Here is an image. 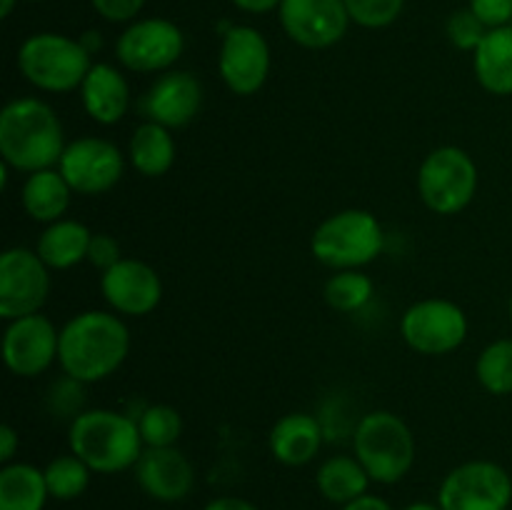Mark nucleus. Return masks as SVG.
I'll return each mask as SVG.
<instances>
[{
	"mask_svg": "<svg viewBox=\"0 0 512 510\" xmlns=\"http://www.w3.org/2000/svg\"><path fill=\"white\" fill-rule=\"evenodd\" d=\"M130 330L113 310H83L60 328L58 365L65 378L90 385L118 373L128 360Z\"/></svg>",
	"mask_w": 512,
	"mask_h": 510,
	"instance_id": "obj_1",
	"label": "nucleus"
},
{
	"mask_svg": "<svg viewBox=\"0 0 512 510\" xmlns=\"http://www.w3.org/2000/svg\"><path fill=\"white\" fill-rule=\"evenodd\" d=\"M58 113L40 98H13L0 113V160L18 173L58 168L65 153Z\"/></svg>",
	"mask_w": 512,
	"mask_h": 510,
	"instance_id": "obj_2",
	"label": "nucleus"
},
{
	"mask_svg": "<svg viewBox=\"0 0 512 510\" xmlns=\"http://www.w3.org/2000/svg\"><path fill=\"white\" fill-rule=\"evenodd\" d=\"M68 448L93 473L118 475L133 470L145 443L135 415L110 408L80 410L68 428Z\"/></svg>",
	"mask_w": 512,
	"mask_h": 510,
	"instance_id": "obj_3",
	"label": "nucleus"
},
{
	"mask_svg": "<svg viewBox=\"0 0 512 510\" xmlns=\"http://www.w3.org/2000/svg\"><path fill=\"white\" fill-rule=\"evenodd\" d=\"M385 248V230L378 215L363 208H345L320 220L310 238V253L330 270H363Z\"/></svg>",
	"mask_w": 512,
	"mask_h": 510,
	"instance_id": "obj_4",
	"label": "nucleus"
},
{
	"mask_svg": "<svg viewBox=\"0 0 512 510\" xmlns=\"http://www.w3.org/2000/svg\"><path fill=\"white\" fill-rule=\"evenodd\" d=\"M353 455L378 485H395L415 465V435L400 415L370 410L353 430Z\"/></svg>",
	"mask_w": 512,
	"mask_h": 510,
	"instance_id": "obj_5",
	"label": "nucleus"
},
{
	"mask_svg": "<svg viewBox=\"0 0 512 510\" xmlns=\"http://www.w3.org/2000/svg\"><path fill=\"white\" fill-rule=\"evenodd\" d=\"M93 68V55L80 40L63 33H33L18 48V70L43 93L80 90Z\"/></svg>",
	"mask_w": 512,
	"mask_h": 510,
	"instance_id": "obj_6",
	"label": "nucleus"
},
{
	"mask_svg": "<svg viewBox=\"0 0 512 510\" xmlns=\"http://www.w3.org/2000/svg\"><path fill=\"white\" fill-rule=\"evenodd\" d=\"M480 173L473 155L458 145L430 150L418 168V195L438 215H458L473 203Z\"/></svg>",
	"mask_w": 512,
	"mask_h": 510,
	"instance_id": "obj_7",
	"label": "nucleus"
},
{
	"mask_svg": "<svg viewBox=\"0 0 512 510\" xmlns=\"http://www.w3.org/2000/svg\"><path fill=\"white\" fill-rule=\"evenodd\" d=\"M470 323L465 310L448 298H423L400 315L405 345L420 355H450L468 340Z\"/></svg>",
	"mask_w": 512,
	"mask_h": 510,
	"instance_id": "obj_8",
	"label": "nucleus"
},
{
	"mask_svg": "<svg viewBox=\"0 0 512 510\" xmlns=\"http://www.w3.org/2000/svg\"><path fill=\"white\" fill-rule=\"evenodd\" d=\"M438 503L443 510H508L512 475L495 460H465L443 478Z\"/></svg>",
	"mask_w": 512,
	"mask_h": 510,
	"instance_id": "obj_9",
	"label": "nucleus"
},
{
	"mask_svg": "<svg viewBox=\"0 0 512 510\" xmlns=\"http://www.w3.org/2000/svg\"><path fill=\"white\" fill-rule=\"evenodd\" d=\"M185 50V35L168 18H140L115 40V58L130 73H168Z\"/></svg>",
	"mask_w": 512,
	"mask_h": 510,
	"instance_id": "obj_10",
	"label": "nucleus"
},
{
	"mask_svg": "<svg viewBox=\"0 0 512 510\" xmlns=\"http://www.w3.org/2000/svg\"><path fill=\"white\" fill-rule=\"evenodd\" d=\"M50 295V268L35 250L15 248L0 255V318L10 320L43 310Z\"/></svg>",
	"mask_w": 512,
	"mask_h": 510,
	"instance_id": "obj_11",
	"label": "nucleus"
},
{
	"mask_svg": "<svg viewBox=\"0 0 512 510\" xmlns=\"http://www.w3.org/2000/svg\"><path fill=\"white\" fill-rule=\"evenodd\" d=\"M58 170L73 193L103 195L120 183L125 173V155L113 140L83 135L65 145Z\"/></svg>",
	"mask_w": 512,
	"mask_h": 510,
	"instance_id": "obj_12",
	"label": "nucleus"
},
{
	"mask_svg": "<svg viewBox=\"0 0 512 510\" xmlns=\"http://www.w3.org/2000/svg\"><path fill=\"white\" fill-rule=\"evenodd\" d=\"M270 45L258 28L233 25L223 33L218 50V73L230 93L248 98L268 83Z\"/></svg>",
	"mask_w": 512,
	"mask_h": 510,
	"instance_id": "obj_13",
	"label": "nucleus"
},
{
	"mask_svg": "<svg viewBox=\"0 0 512 510\" xmlns=\"http://www.w3.org/2000/svg\"><path fill=\"white\" fill-rule=\"evenodd\" d=\"M60 330L43 313L10 320L3 333V363L18 378H38L58 363Z\"/></svg>",
	"mask_w": 512,
	"mask_h": 510,
	"instance_id": "obj_14",
	"label": "nucleus"
},
{
	"mask_svg": "<svg viewBox=\"0 0 512 510\" xmlns=\"http://www.w3.org/2000/svg\"><path fill=\"white\" fill-rule=\"evenodd\" d=\"M278 18L285 35L308 50L333 48L345 38L348 25L353 23L345 0H283Z\"/></svg>",
	"mask_w": 512,
	"mask_h": 510,
	"instance_id": "obj_15",
	"label": "nucleus"
},
{
	"mask_svg": "<svg viewBox=\"0 0 512 510\" xmlns=\"http://www.w3.org/2000/svg\"><path fill=\"white\" fill-rule=\"evenodd\" d=\"M100 293L113 313L123 318H143L163 300V280L145 260L123 258L100 273Z\"/></svg>",
	"mask_w": 512,
	"mask_h": 510,
	"instance_id": "obj_16",
	"label": "nucleus"
},
{
	"mask_svg": "<svg viewBox=\"0 0 512 510\" xmlns=\"http://www.w3.org/2000/svg\"><path fill=\"white\" fill-rule=\"evenodd\" d=\"M200 108H203V83L190 70L160 73L143 95L145 120H153L170 130L193 123Z\"/></svg>",
	"mask_w": 512,
	"mask_h": 510,
	"instance_id": "obj_17",
	"label": "nucleus"
},
{
	"mask_svg": "<svg viewBox=\"0 0 512 510\" xmlns=\"http://www.w3.org/2000/svg\"><path fill=\"white\" fill-rule=\"evenodd\" d=\"M133 475L140 490L158 503H180L195 488V468L178 445L145 448Z\"/></svg>",
	"mask_w": 512,
	"mask_h": 510,
	"instance_id": "obj_18",
	"label": "nucleus"
},
{
	"mask_svg": "<svg viewBox=\"0 0 512 510\" xmlns=\"http://www.w3.org/2000/svg\"><path fill=\"white\" fill-rule=\"evenodd\" d=\"M323 440V423L315 415L295 410L275 420L268 435V448L270 455L285 468H303L318 458Z\"/></svg>",
	"mask_w": 512,
	"mask_h": 510,
	"instance_id": "obj_19",
	"label": "nucleus"
},
{
	"mask_svg": "<svg viewBox=\"0 0 512 510\" xmlns=\"http://www.w3.org/2000/svg\"><path fill=\"white\" fill-rule=\"evenodd\" d=\"M80 103L93 123L118 125L130 108V85L123 70L113 63H93L80 85Z\"/></svg>",
	"mask_w": 512,
	"mask_h": 510,
	"instance_id": "obj_20",
	"label": "nucleus"
},
{
	"mask_svg": "<svg viewBox=\"0 0 512 510\" xmlns=\"http://www.w3.org/2000/svg\"><path fill=\"white\" fill-rule=\"evenodd\" d=\"M473 73L480 88L498 98L512 95V25L490 28L473 53Z\"/></svg>",
	"mask_w": 512,
	"mask_h": 510,
	"instance_id": "obj_21",
	"label": "nucleus"
},
{
	"mask_svg": "<svg viewBox=\"0 0 512 510\" xmlns=\"http://www.w3.org/2000/svg\"><path fill=\"white\" fill-rule=\"evenodd\" d=\"M73 198V188L63 178L58 168H45L38 173H30L20 188V203L35 223L50 225L55 220L65 218Z\"/></svg>",
	"mask_w": 512,
	"mask_h": 510,
	"instance_id": "obj_22",
	"label": "nucleus"
},
{
	"mask_svg": "<svg viewBox=\"0 0 512 510\" xmlns=\"http://www.w3.org/2000/svg\"><path fill=\"white\" fill-rule=\"evenodd\" d=\"M90 238L93 233L88 225L73 218H60L45 225L35 243V253L50 270H70L88 260Z\"/></svg>",
	"mask_w": 512,
	"mask_h": 510,
	"instance_id": "obj_23",
	"label": "nucleus"
},
{
	"mask_svg": "<svg viewBox=\"0 0 512 510\" xmlns=\"http://www.w3.org/2000/svg\"><path fill=\"white\" fill-rule=\"evenodd\" d=\"M175 158H178V145L173 130L165 125L143 120L130 135L128 160L145 178H163L175 165Z\"/></svg>",
	"mask_w": 512,
	"mask_h": 510,
	"instance_id": "obj_24",
	"label": "nucleus"
},
{
	"mask_svg": "<svg viewBox=\"0 0 512 510\" xmlns=\"http://www.w3.org/2000/svg\"><path fill=\"white\" fill-rule=\"evenodd\" d=\"M370 483L373 480H370L368 470L360 465L355 455H330L320 463L318 473H315L318 493L338 508L363 498L370 490Z\"/></svg>",
	"mask_w": 512,
	"mask_h": 510,
	"instance_id": "obj_25",
	"label": "nucleus"
},
{
	"mask_svg": "<svg viewBox=\"0 0 512 510\" xmlns=\"http://www.w3.org/2000/svg\"><path fill=\"white\" fill-rule=\"evenodd\" d=\"M48 500L43 468L23 460L0 468V510H45Z\"/></svg>",
	"mask_w": 512,
	"mask_h": 510,
	"instance_id": "obj_26",
	"label": "nucleus"
},
{
	"mask_svg": "<svg viewBox=\"0 0 512 510\" xmlns=\"http://www.w3.org/2000/svg\"><path fill=\"white\" fill-rule=\"evenodd\" d=\"M375 283L363 270H335L323 285V298L338 313H358L373 300Z\"/></svg>",
	"mask_w": 512,
	"mask_h": 510,
	"instance_id": "obj_27",
	"label": "nucleus"
},
{
	"mask_svg": "<svg viewBox=\"0 0 512 510\" xmlns=\"http://www.w3.org/2000/svg\"><path fill=\"white\" fill-rule=\"evenodd\" d=\"M475 378L490 395H512V338H498L475 360Z\"/></svg>",
	"mask_w": 512,
	"mask_h": 510,
	"instance_id": "obj_28",
	"label": "nucleus"
},
{
	"mask_svg": "<svg viewBox=\"0 0 512 510\" xmlns=\"http://www.w3.org/2000/svg\"><path fill=\"white\" fill-rule=\"evenodd\" d=\"M45 483H48L50 498L68 503V500L80 498L88 490L93 470L83 463L75 453L55 455L48 465H45Z\"/></svg>",
	"mask_w": 512,
	"mask_h": 510,
	"instance_id": "obj_29",
	"label": "nucleus"
},
{
	"mask_svg": "<svg viewBox=\"0 0 512 510\" xmlns=\"http://www.w3.org/2000/svg\"><path fill=\"white\" fill-rule=\"evenodd\" d=\"M138 428L145 448H173L183 435V415L178 408L165 403L145 405L138 415Z\"/></svg>",
	"mask_w": 512,
	"mask_h": 510,
	"instance_id": "obj_30",
	"label": "nucleus"
},
{
	"mask_svg": "<svg viewBox=\"0 0 512 510\" xmlns=\"http://www.w3.org/2000/svg\"><path fill=\"white\" fill-rule=\"evenodd\" d=\"M350 20L360 28L380 30L393 25L405 8V0H345Z\"/></svg>",
	"mask_w": 512,
	"mask_h": 510,
	"instance_id": "obj_31",
	"label": "nucleus"
},
{
	"mask_svg": "<svg viewBox=\"0 0 512 510\" xmlns=\"http://www.w3.org/2000/svg\"><path fill=\"white\" fill-rule=\"evenodd\" d=\"M445 30H448L450 43H453L458 50H465V53H475L480 40H483L485 33H488V28L480 23V18L470 8L455 10V13L448 18Z\"/></svg>",
	"mask_w": 512,
	"mask_h": 510,
	"instance_id": "obj_32",
	"label": "nucleus"
},
{
	"mask_svg": "<svg viewBox=\"0 0 512 510\" xmlns=\"http://www.w3.org/2000/svg\"><path fill=\"white\" fill-rule=\"evenodd\" d=\"M125 255L120 248V240L110 233H93L88 245V263L93 268H98L100 273H105L108 268H113L115 263H120Z\"/></svg>",
	"mask_w": 512,
	"mask_h": 510,
	"instance_id": "obj_33",
	"label": "nucleus"
},
{
	"mask_svg": "<svg viewBox=\"0 0 512 510\" xmlns=\"http://www.w3.org/2000/svg\"><path fill=\"white\" fill-rule=\"evenodd\" d=\"M90 5L108 23H133L145 8V0H90Z\"/></svg>",
	"mask_w": 512,
	"mask_h": 510,
	"instance_id": "obj_34",
	"label": "nucleus"
},
{
	"mask_svg": "<svg viewBox=\"0 0 512 510\" xmlns=\"http://www.w3.org/2000/svg\"><path fill=\"white\" fill-rule=\"evenodd\" d=\"M468 8L488 30L512 25V0H470Z\"/></svg>",
	"mask_w": 512,
	"mask_h": 510,
	"instance_id": "obj_35",
	"label": "nucleus"
},
{
	"mask_svg": "<svg viewBox=\"0 0 512 510\" xmlns=\"http://www.w3.org/2000/svg\"><path fill=\"white\" fill-rule=\"evenodd\" d=\"M20 448V435L13 425H3L0 428V463L8 465L13 463L15 455H18Z\"/></svg>",
	"mask_w": 512,
	"mask_h": 510,
	"instance_id": "obj_36",
	"label": "nucleus"
},
{
	"mask_svg": "<svg viewBox=\"0 0 512 510\" xmlns=\"http://www.w3.org/2000/svg\"><path fill=\"white\" fill-rule=\"evenodd\" d=\"M203 510H258L250 500L238 498V495H218V498L208 500Z\"/></svg>",
	"mask_w": 512,
	"mask_h": 510,
	"instance_id": "obj_37",
	"label": "nucleus"
},
{
	"mask_svg": "<svg viewBox=\"0 0 512 510\" xmlns=\"http://www.w3.org/2000/svg\"><path fill=\"white\" fill-rule=\"evenodd\" d=\"M283 0H233V5L243 13L250 15H265V13H273V10L280 8Z\"/></svg>",
	"mask_w": 512,
	"mask_h": 510,
	"instance_id": "obj_38",
	"label": "nucleus"
},
{
	"mask_svg": "<svg viewBox=\"0 0 512 510\" xmlns=\"http://www.w3.org/2000/svg\"><path fill=\"white\" fill-rule=\"evenodd\" d=\"M340 510H395V508L388 503V500L380 498V495L365 493L363 498H358V500H353V503L343 505Z\"/></svg>",
	"mask_w": 512,
	"mask_h": 510,
	"instance_id": "obj_39",
	"label": "nucleus"
},
{
	"mask_svg": "<svg viewBox=\"0 0 512 510\" xmlns=\"http://www.w3.org/2000/svg\"><path fill=\"white\" fill-rule=\"evenodd\" d=\"M80 43H83L85 50H88V53L93 55L95 50H98L100 45H103V40L98 38V33H85V35H80Z\"/></svg>",
	"mask_w": 512,
	"mask_h": 510,
	"instance_id": "obj_40",
	"label": "nucleus"
},
{
	"mask_svg": "<svg viewBox=\"0 0 512 510\" xmlns=\"http://www.w3.org/2000/svg\"><path fill=\"white\" fill-rule=\"evenodd\" d=\"M403 510H443V508H440L438 500H435V503L433 500H413V503L405 505Z\"/></svg>",
	"mask_w": 512,
	"mask_h": 510,
	"instance_id": "obj_41",
	"label": "nucleus"
},
{
	"mask_svg": "<svg viewBox=\"0 0 512 510\" xmlns=\"http://www.w3.org/2000/svg\"><path fill=\"white\" fill-rule=\"evenodd\" d=\"M15 5H18V0H0V18H8L15 10Z\"/></svg>",
	"mask_w": 512,
	"mask_h": 510,
	"instance_id": "obj_42",
	"label": "nucleus"
},
{
	"mask_svg": "<svg viewBox=\"0 0 512 510\" xmlns=\"http://www.w3.org/2000/svg\"><path fill=\"white\" fill-rule=\"evenodd\" d=\"M508 313H510V320H512V295H510V300H508Z\"/></svg>",
	"mask_w": 512,
	"mask_h": 510,
	"instance_id": "obj_43",
	"label": "nucleus"
}]
</instances>
